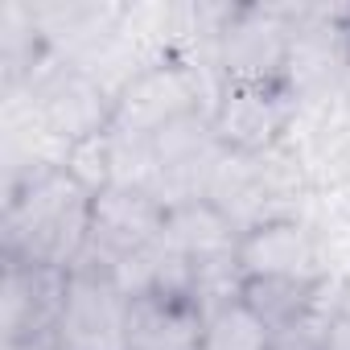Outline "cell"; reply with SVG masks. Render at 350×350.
I'll list each match as a JSON object with an SVG mask.
<instances>
[{
    "label": "cell",
    "instance_id": "cell-11",
    "mask_svg": "<svg viewBox=\"0 0 350 350\" xmlns=\"http://www.w3.org/2000/svg\"><path fill=\"white\" fill-rule=\"evenodd\" d=\"M161 243H165L169 252L186 256V260L194 264V272L219 268V264H235L239 223H235L215 198H190V202L169 206Z\"/></svg>",
    "mask_w": 350,
    "mask_h": 350
},
{
    "label": "cell",
    "instance_id": "cell-10",
    "mask_svg": "<svg viewBox=\"0 0 350 350\" xmlns=\"http://www.w3.org/2000/svg\"><path fill=\"white\" fill-rule=\"evenodd\" d=\"M206 305L190 293H140L124 313L128 350H202Z\"/></svg>",
    "mask_w": 350,
    "mask_h": 350
},
{
    "label": "cell",
    "instance_id": "cell-13",
    "mask_svg": "<svg viewBox=\"0 0 350 350\" xmlns=\"http://www.w3.org/2000/svg\"><path fill=\"white\" fill-rule=\"evenodd\" d=\"M202 350H272V334L235 297V301H223L206 313Z\"/></svg>",
    "mask_w": 350,
    "mask_h": 350
},
{
    "label": "cell",
    "instance_id": "cell-4",
    "mask_svg": "<svg viewBox=\"0 0 350 350\" xmlns=\"http://www.w3.org/2000/svg\"><path fill=\"white\" fill-rule=\"evenodd\" d=\"M33 120L38 128L62 144V152L87 136L111 132V103L116 91H107L83 62H58L50 66L33 87Z\"/></svg>",
    "mask_w": 350,
    "mask_h": 350
},
{
    "label": "cell",
    "instance_id": "cell-8",
    "mask_svg": "<svg viewBox=\"0 0 350 350\" xmlns=\"http://www.w3.org/2000/svg\"><path fill=\"white\" fill-rule=\"evenodd\" d=\"M235 264L243 276H297V280H325L329 276L321 235L297 211L243 227L239 247H235Z\"/></svg>",
    "mask_w": 350,
    "mask_h": 350
},
{
    "label": "cell",
    "instance_id": "cell-1",
    "mask_svg": "<svg viewBox=\"0 0 350 350\" xmlns=\"http://www.w3.org/2000/svg\"><path fill=\"white\" fill-rule=\"evenodd\" d=\"M95 194L83 190L58 161H29L5 186L0 256L29 268H79L91 243Z\"/></svg>",
    "mask_w": 350,
    "mask_h": 350
},
{
    "label": "cell",
    "instance_id": "cell-6",
    "mask_svg": "<svg viewBox=\"0 0 350 350\" xmlns=\"http://www.w3.org/2000/svg\"><path fill=\"white\" fill-rule=\"evenodd\" d=\"M124 313L128 301L111 272L95 260H79V268H70V288L50 350H128Z\"/></svg>",
    "mask_w": 350,
    "mask_h": 350
},
{
    "label": "cell",
    "instance_id": "cell-12",
    "mask_svg": "<svg viewBox=\"0 0 350 350\" xmlns=\"http://www.w3.org/2000/svg\"><path fill=\"white\" fill-rule=\"evenodd\" d=\"M338 276L325 280H297V276H243L239 280V301L243 309L272 334L280 338L284 329L301 325L305 317H313L325 297L334 293Z\"/></svg>",
    "mask_w": 350,
    "mask_h": 350
},
{
    "label": "cell",
    "instance_id": "cell-5",
    "mask_svg": "<svg viewBox=\"0 0 350 350\" xmlns=\"http://www.w3.org/2000/svg\"><path fill=\"white\" fill-rule=\"evenodd\" d=\"M165 215H169V206L152 190L128 186V182L107 186L103 194H95V206H91V243H87L83 260L116 268V264H124V260L157 247L161 235H165Z\"/></svg>",
    "mask_w": 350,
    "mask_h": 350
},
{
    "label": "cell",
    "instance_id": "cell-9",
    "mask_svg": "<svg viewBox=\"0 0 350 350\" xmlns=\"http://www.w3.org/2000/svg\"><path fill=\"white\" fill-rule=\"evenodd\" d=\"M70 272L5 264V350H50Z\"/></svg>",
    "mask_w": 350,
    "mask_h": 350
},
{
    "label": "cell",
    "instance_id": "cell-2",
    "mask_svg": "<svg viewBox=\"0 0 350 350\" xmlns=\"http://www.w3.org/2000/svg\"><path fill=\"white\" fill-rule=\"evenodd\" d=\"M301 111L293 75H227L215 87L211 136L227 157H268L284 148Z\"/></svg>",
    "mask_w": 350,
    "mask_h": 350
},
{
    "label": "cell",
    "instance_id": "cell-7",
    "mask_svg": "<svg viewBox=\"0 0 350 350\" xmlns=\"http://www.w3.org/2000/svg\"><path fill=\"white\" fill-rule=\"evenodd\" d=\"M297 13L288 9H219L215 25V58L223 79L227 75H288L293 62V25Z\"/></svg>",
    "mask_w": 350,
    "mask_h": 350
},
{
    "label": "cell",
    "instance_id": "cell-3",
    "mask_svg": "<svg viewBox=\"0 0 350 350\" xmlns=\"http://www.w3.org/2000/svg\"><path fill=\"white\" fill-rule=\"evenodd\" d=\"M194 116H211L202 75L194 70L190 58L161 54L116 87L111 136L124 144H148Z\"/></svg>",
    "mask_w": 350,
    "mask_h": 350
},
{
    "label": "cell",
    "instance_id": "cell-15",
    "mask_svg": "<svg viewBox=\"0 0 350 350\" xmlns=\"http://www.w3.org/2000/svg\"><path fill=\"white\" fill-rule=\"evenodd\" d=\"M342 317L350 321V276H346V293H342Z\"/></svg>",
    "mask_w": 350,
    "mask_h": 350
},
{
    "label": "cell",
    "instance_id": "cell-14",
    "mask_svg": "<svg viewBox=\"0 0 350 350\" xmlns=\"http://www.w3.org/2000/svg\"><path fill=\"white\" fill-rule=\"evenodd\" d=\"M58 165L70 173V178L91 190V194H103L107 186H116V136L111 132H99V136H87L79 144H70Z\"/></svg>",
    "mask_w": 350,
    "mask_h": 350
}]
</instances>
